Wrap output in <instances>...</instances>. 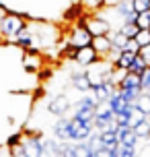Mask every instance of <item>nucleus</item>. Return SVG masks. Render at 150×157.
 Masks as SVG:
<instances>
[{"instance_id": "32", "label": "nucleus", "mask_w": 150, "mask_h": 157, "mask_svg": "<svg viewBox=\"0 0 150 157\" xmlns=\"http://www.w3.org/2000/svg\"><path fill=\"white\" fill-rule=\"evenodd\" d=\"M138 56H140L144 62L150 66V46H142L140 50H138Z\"/></svg>"}, {"instance_id": "21", "label": "nucleus", "mask_w": 150, "mask_h": 157, "mask_svg": "<svg viewBox=\"0 0 150 157\" xmlns=\"http://www.w3.org/2000/svg\"><path fill=\"white\" fill-rule=\"evenodd\" d=\"M84 143H87V147H88V151H91V153H99V151L103 149L101 139H99V132H95V130H93V134H91Z\"/></svg>"}, {"instance_id": "33", "label": "nucleus", "mask_w": 150, "mask_h": 157, "mask_svg": "<svg viewBox=\"0 0 150 157\" xmlns=\"http://www.w3.org/2000/svg\"><path fill=\"white\" fill-rule=\"evenodd\" d=\"M119 157H136V147H121L119 145Z\"/></svg>"}, {"instance_id": "3", "label": "nucleus", "mask_w": 150, "mask_h": 157, "mask_svg": "<svg viewBox=\"0 0 150 157\" xmlns=\"http://www.w3.org/2000/svg\"><path fill=\"white\" fill-rule=\"evenodd\" d=\"M70 108H72V101H70V97H68L66 93L54 95V97L49 99V103H48V112L52 114V116H60V118L66 116Z\"/></svg>"}, {"instance_id": "11", "label": "nucleus", "mask_w": 150, "mask_h": 157, "mask_svg": "<svg viewBox=\"0 0 150 157\" xmlns=\"http://www.w3.org/2000/svg\"><path fill=\"white\" fill-rule=\"evenodd\" d=\"M91 48H93L101 58H107V54L111 52V41H109L107 35H97V37H93V41H91Z\"/></svg>"}, {"instance_id": "35", "label": "nucleus", "mask_w": 150, "mask_h": 157, "mask_svg": "<svg viewBox=\"0 0 150 157\" xmlns=\"http://www.w3.org/2000/svg\"><path fill=\"white\" fill-rule=\"evenodd\" d=\"M146 93H148V95H150V89H148V91H146Z\"/></svg>"}, {"instance_id": "1", "label": "nucleus", "mask_w": 150, "mask_h": 157, "mask_svg": "<svg viewBox=\"0 0 150 157\" xmlns=\"http://www.w3.org/2000/svg\"><path fill=\"white\" fill-rule=\"evenodd\" d=\"M27 23L23 21V17L16 15V13H6L0 21V35L4 37H15L19 31H23Z\"/></svg>"}, {"instance_id": "34", "label": "nucleus", "mask_w": 150, "mask_h": 157, "mask_svg": "<svg viewBox=\"0 0 150 157\" xmlns=\"http://www.w3.org/2000/svg\"><path fill=\"white\" fill-rule=\"evenodd\" d=\"M126 52H132V54H138V50H140V46L136 44L134 39H127V44H126V48H123Z\"/></svg>"}, {"instance_id": "19", "label": "nucleus", "mask_w": 150, "mask_h": 157, "mask_svg": "<svg viewBox=\"0 0 150 157\" xmlns=\"http://www.w3.org/2000/svg\"><path fill=\"white\" fill-rule=\"evenodd\" d=\"M117 143L121 145V147H136V145H138V136L134 134V130H132V128H127L126 132L117 139Z\"/></svg>"}, {"instance_id": "27", "label": "nucleus", "mask_w": 150, "mask_h": 157, "mask_svg": "<svg viewBox=\"0 0 150 157\" xmlns=\"http://www.w3.org/2000/svg\"><path fill=\"white\" fill-rule=\"evenodd\" d=\"M134 41L138 46H150V29H140V31L134 35Z\"/></svg>"}, {"instance_id": "12", "label": "nucleus", "mask_w": 150, "mask_h": 157, "mask_svg": "<svg viewBox=\"0 0 150 157\" xmlns=\"http://www.w3.org/2000/svg\"><path fill=\"white\" fill-rule=\"evenodd\" d=\"M107 37H109V41H111V50H115V52H121L127 44V37L119 31H109Z\"/></svg>"}, {"instance_id": "25", "label": "nucleus", "mask_w": 150, "mask_h": 157, "mask_svg": "<svg viewBox=\"0 0 150 157\" xmlns=\"http://www.w3.org/2000/svg\"><path fill=\"white\" fill-rule=\"evenodd\" d=\"M23 64H25V68H27V71L29 72H33V71H39V58H37V56H31V54H27L23 58Z\"/></svg>"}, {"instance_id": "8", "label": "nucleus", "mask_w": 150, "mask_h": 157, "mask_svg": "<svg viewBox=\"0 0 150 157\" xmlns=\"http://www.w3.org/2000/svg\"><path fill=\"white\" fill-rule=\"evenodd\" d=\"M25 157H43V141L37 136H29L23 141Z\"/></svg>"}, {"instance_id": "23", "label": "nucleus", "mask_w": 150, "mask_h": 157, "mask_svg": "<svg viewBox=\"0 0 150 157\" xmlns=\"http://www.w3.org/2000/svg\"><path fill=\"white\" fill-rule=\"evenodd\" d=\"M117 91H119V95H121V99L127 101V103H134L136 99H138V95L142 93L140 89H117Z\"/></svg>"}, {"instance_id": "7", "label": "nucleus", "mask_w": 150, "mask_h": 157, "mask_svg": "<svg viewBox=\"0 0 150 157\" xmlns=\"http://www.w3.org/2000/svg\"><path fill=\"white\" fill-rule=\"evenodd\" d=\"M115 89H117V87L113 85V83L105 81V83H99V85L93 87V89H91V95H93L99 103H105L111 95H113V91H115Z\"/></svg>"}, {"instance_id": "18", "label": "nucleus", "mask_w": 150, "mask_h": 157, "mask_svg": "<svg viewBox=\"0 0 150 157\" xmlns=\"http://www.w3.org/2000/svg\"><path fill=\"white\" fill-rule=\"evenodd\" d=\"M144 120H146V116H144L138 108H134V105H132V108H130V112H127V126H130V128H134L136 124H140V122H144Z\"/></svg>"}, {"instance_id": "15", "label": "nucleus", "mask_w": 150, "mask_h": 157, "mask_svg": "<svg viewBox=\"0 0 150 157\" xmlns=\"http://www.w3.org/2000/svg\"><path fill=\"white\" fill-rule=\"evenodd\" d=\"M97 114V108H74V116L72 118H78L82 122H93Z\"/></svg>"}, {"instance_id": "13", "label": "nucleus", "mask_w": 150, "mask_h": 157, "mask_svg": "<svg viewBox=\"0 0 150 157\" xmlns=\"http://www.w3.org/2000/svg\"><path fill=\"white\" fill-rule=\"evenodd\" d=\"M136 54H132V52H126V50H121L117 56V60H115V68H119V71H127L130 66H132V62H134Z\"/></svg>"}, {"instance_id": "16", "label": "nucleus", "mask_w": 150, "mask_h": 157, "mask_svg": "<svg viewBox=\"0 0 150 157\" xmlns=\"http://www.w3.org/2000/svg\"><path fill=\"white\" fill-rule=\"evenodd\" d=\"M134 108H138L146 118H150V95L148 93H140L138 99L134 101Z\"/></svg>"}, {"instance_id": "36", "label": "nucleus", "mask_w": 150, "mask_h": 157, "mask_svg": "<svg viewBox=\"0 0 150 157\" xmlns=\"http://www.w3.org/2000/svg\"><path fill=\"white\" fill-rule=\"evenodd\" d=\"M148 68H150V66H148Z\"/></svg>"}, {"instance_id": "4", "label": "nucleus", "mask_w": 150, "mask_h": 157, "mask_svg": "<svg viewBox=\"0 0 150 157\" xmlns=\"http://www.w3.org/2000/svg\"><path fill=\"white\" fill-rule=\"evenodd\" d=\"M99 58L101 56L97 54L95 50L91 46H84V48H78V50H74V54H72V60L82 66V68H88V66H93L95 62H99Z\"/></svg>"}, {"instance_id": "10", "label": "nucleus", "mask_w": 150, "mask_h": 157, "mask_svg": "<svg viewBox=\"0 0 150 157\" xmlns=\"http://www.w3.org/2000/svg\"><path fill=\"white\" fill-rule=\"evenodd\" d=\"M68 126H70V118H60V120L54 124V136H55L58 143H70Z\"/></svg>"}, {"instance_id": "14", "label": "nucleus", "mask_w": 150, "mask_h": 157, "mask_svg": "<svg viewBox=\"0 0 150 157\" xmlns=\"http://www.w3.org/2000/svg\"><path fill=\"white\" fill-rule=\"evenodd\" d=\"M99 139H101V145L103 149H115L119 143H117V136H115V132L113 130H103V132H99Z\"/></svg>"}, {"instance_id": "28", "label": "nucleus", "mask_w": 150, "mask_h": 157, "mask_svg": "<svg viewBox=\"0 0 150 157\" xmlns=\"http://www.w3.org/2000/svg\"><path fill=\"white\" fill-rule=\"evenodd\" d=\"M136 27L138 29H150V10L136 15Z\"/></svg>"}, {"instance_id": "26", "label": "nucleus", "mask_w": 150, "mask_h": 157, "mask_svg": "<svg viewBox=\"0 0 150 157\" xmlns=\"http://www.w3.org/2000/svg\"><path fill=\"white\" fill-rule=\"evenodd\" d=\"M117 31H119V33H123L127 39H134V35L140 31V29L136 27V23H121V27H119Z\"/></svg>"}, {"instance_id": "2", "label": "nucleus", "mask_w": 150, "mask_h": 157, "mask_svg": "<svg viewBox=\"0 0 150 157\" xmlns=\"http://www.w3.org/2000/svg\"><path fill=\"white\" fill-rule=\"evenodd\" d=\"M93 122H82L78 118H70V126H68V136L70 143H84L93 134Z\"/></svg>"}, {"instance_id": "29", "label": "nucleus", "mask_w": 150, "mask_h": 157, "mask_svg": "<svg viewBox=\"0 0 150 157\" xmlns=\"http://www.w3.org/2000/svg\"><path fill=\"white\" fill-rule=\"evenodd\" d=\"M130 2H132V8H134L136 15L150 10V0H130Z\"/></svg>"}, {"instance_id": "31", "label": "nucleus", "mask_w": 150, "mask_h": 157, "mask_svg": "<svg viewBox=\"0 0 150 157\" xmlns=\"http://www.w3.org/2000/svg\"><path fill=\"white\" fill-rule=\"evenodd\" d=\"M140 89H142V93H146L150 89V68H146V71L140 75Z\"/></svg>"}, {"instance_id": "5", "label": "nucleus", "mask_w": 150, "mask_h": 157, "mask_svg": "<svg viewBox=\"0 0 150 157\" xmlns=\"http://www.w3.org/2000/svg\"><path fill=\"white\" fill-rule=\"evenodd\" d=\"M91 41H93V35L87 31V27H84V25H78V27H76V29L70 33L68 46H72L74 50H78V48L91 46Z\"/></svg>"}, {"instance_id": "22", "label": "nucleus", "mask_w": 150, "mask_h": 157, "mask_svg": "<svg viewBox=\"0 0 150 157\" xmlns=\"http://www.w3.org/2000/svg\"><path fill=\"white\" fill-rule=\"evenodd\" d=\"M146 68H148V64H146L142 58H140V56L136 54L134 62H132V66H130V68H127V72H132V75H138V77H140V75H142Z\"/></svg>"}, {"instance_id": "9", "label": "nucleus", "mask_w": 150, "mask_h": 157, "mask_svg": "<svg viewBox=\"0 0 150 157\" xmlns=\"http://www.w3.org/2000/svg\"><path fill=\"white\" fill-rule=\"evenodd\" d=\"M70 83L72 87L78 91V93H91V83H88V78H87V72H82V71H74L70 75Z\"/></svg>"}, {"instance_id": "6", "label": "nucleus", "mask_w": 150, "mask_h": 157, "mask_svg": "<svg viewBox=\"0 0 150 157\" xmlns=\"http://www.w3.org/2000/svg\"><path fill=\"white\" fill-rule=\"evenodd\" d=\"M84 27H87V31L91 33L93 37H97V35H107V33L111 31L109 21H105V19H99V17L84 21Z\"/></svg>"}, {"instance_id": "17", "label": "nucleus", "mask_w": 150, "mask_h": 157, "mask_svg": "<svg viewBox=\"0 0 150 157\" xmlns=\"http://www.w3.org/2000/svg\"><path fill=\"white\" fill-rule=\"evenodd\" d=\"M117 89H140V77L138 75H132V72H127L126 78L119 83ZM142 91V89H140Z\"/></svg>"}, {"instance_id": "30", "label": "nucleus", "mask_w": 150, "mask_h": 157, "mask_svg": "<svg viewBox=\"0 0 150 157\" xmlns=\"http://www.w3.org/2000/svg\"><path fill=\"white\" fill-rule=\"evenodd\" d=\"M91 151H88L87 143H74V157H88Z\"/></svg>"}, {"instance_id": "24", "label": "nucleus", "mask_w": 150, "mask_h": 157, "mask_svg": "<svg viewBox=\"0 0 150 157\" xmlns=\"http://www.w3.org/2000/svg\"><path fill=\"white\" fill-rule=\"evenodd\" d=\"M97 105H99V101L91 93H87L84 97H80L78 101L74 103V108H97Z\"/></svg>"}, {"instance_id": "20", "label": "nucleus", "mask_w": 150, "mask_h": 157, "mask_svg": "<svg viewBox=\"0 0 150 157\" xmlns=\"http://www.w3.org/2000/svg\"><path fill=\"white\" fill-rule=\"evenodd\" d=\"M132 130H134V134L138 136V141H140V139H150V120L146 118L144 122L136 124L134 128H132Z\"/></svg>"}]
</instances>
